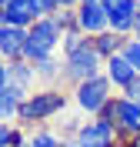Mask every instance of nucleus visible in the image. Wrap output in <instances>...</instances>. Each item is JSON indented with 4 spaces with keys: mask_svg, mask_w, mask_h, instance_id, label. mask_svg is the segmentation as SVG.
Segmentation results:
<instances>
[{
    "mask_svg": "<svg viewBox=\"0 0 140 147\" xmlns=\"http://www.w3.org/2000/svg\"><path fill=\"white\" fill-rule=\"evenodd\" d=\"M77 30L87 37H97L103 30H110V13L103 3H80L77 7Z\"/></svg>",
    "mask_w": 140,
    "mask_h": 147,
    "instance_id": "8",
    "label": "nucleus"
},
{
    "mask_svg": "<svg viewBox=\"0 0 140 147\" xmlns=\"http://www.w3.org/2000/svg\"><path fill=\"white\" fill-rule=\"evenodd\" d=\"M127 147H140V134H130V140H127Z\"/></svg>",
    "mask_w": 140,
    "mask_h": 147,
    "instance_id": "21",
    "label": "nucleus"
},
{
    "mask_svg": "<svg viewBox=\"0 0 140 147\" xmlns=\"http://www.w3.org/2000/svg\"><path fill=\"white\" fill-rule=\"evenodd\" d=\"M107 77H110V84H117V87H130V84L137 80V70H133V64L123 54H113L110 60H107Z\"/></svg>",
    "mask_w": 140,
    "mask_h": 147,
    "instance_id": "11",
    "label": "nucleus"
},
{
    "mask_svg": "<svg viewBox=\"0 0 140 147\" xmlns=\"http://www.w3.org/2000/svg\"><path fill=\"white\" fill-rule=\"evenodd\" d=\"M37 67V77H54L57 74V60L54 57H47V60H40V64H33Z\"/></svg>",
    "mask_w": 140,
    "mask_h": 147,
    "instance_id": "17",
    "label": "nucleus"
},
{
    "mask_svg": "<svg viewBox=\"0 0 140 147\" xmlns=\"http://www.w3.org/2000/svg\"><path fill=\"white\" fill-rule=\"evenodd\" d=\"M80 3H100V0H80Z\"/></svg>",
    "mask_w": 140,
    "mask_h": 147,
    "instance_id": "24",
    "label": "nucleus"
},
{
    "mask_svg": "<svg viewBox=\"0 0 140 147\" xmlns=\"http://www.w3.org/2000/svg\"><path fill=\"white\" fill-rule=\"evenodd\" d=\"M137 13H140V0H123L117 10H110V30L113 34H133L137 27Z\"/></svg>",
    "mask_w": 140,
    "mask_h": 147,
    "instance_id": "10",
    "label": "nucleus"
},
{
    "mask_svg": "<svg viewBox=\"0 0 140 147\" xmlns=\"http://www.w3.org/2000/svg\"><path fill=\"white\" fill-rule=\"evenodd\" d=\"M30 147H64V140L50 134V130H37L33 137H30Z\"/></svg>",
    "mask_w": 140,
    "mask_h": 147,
    "instance_id": "15",
    "label": "nucleus"
},
{
    "mask_svg": "<svg viewBox=\"0 0 140 147\" xmlns=\"http://www.w3.org/2000/svg\"><path fill=\"white\" fill-rule=\"evenodd\" d=\"M33 80H37V67H30V60H7L0 67V90H13L23 100L30 97Z\"/></svg>",
    "mask_w": 140,
    "mask_h": 147,
    "instance_id": "3",
    "label": "nucleus"
},
{
    "mask_svg": "<svg viewBox=\"0 0 140 147\" xmlns=\"http://www.w3.org/2000/svg\"><path fill=\"white\" fill-rule=\"evenodd\" d=\"M100 64H103V57L97 54V47L87 40L84 47H77L74 54H67V60H64V74L70 77V80L84 84V80L100 77Z\"/></svg>",
    "mask_w": 140,
    "mask_h": 147,
    "instance_id": "2",
    "label": "nucleus"
},
{
    "mask_svg": "<svg viewBox=\"0 0 140 147\" xmlns=\"http://www.w3.org/2000/svg\"><path fill=\"white\" fill-rule=\"evenodd\" d=\"M133 40H140V13H137V27H133Z\"/></svg>",
    "mask_w": 140,
    "mask_h": 147,
    "instance_id": "22",
    "label": "nucleus"
},
{
    "mask_svg": "<svg viewBox=\"0 0 140 147\" xmlns=\"http://www.w3.org/2000/svg\"><path fill=\"white\" fill-rule=\"evenodd\" d=\"M100 3H103V7H107V13H110V10H117V7H120L123 0H100Z\"/></svg>",
    "mask_w": 140,
    "mask_h": 147,
    "instance_id": "20",
    "label": "nucleus"
},
{
    "mask_svg": "<svg viewBox=\"0 0 140 147\" xmlns=\"http://www.w3.org/2000/svg\"><path fill=\"white\" fill-rule=\"evenodd\" d=\"M37 17H57L60 13V7H57V0H23Z\"/></svg>",
    "mask_w": 140,
    "mask_h": 147,
    "instance_id": "14",
    "label": "nucleus"
},
{
    "mask_svg": "<svg viewBox=\"0 0 140 147\" xmlns=\"http://www.w3.org/2000/svg\"><path fill=\"white\" fill-rule=\"evenodd\" d=\"M64 147H84L80 140H64Z\"/></svg>",
    "mask_w": 140,
    "mask_h": 147,
    "instance_id": "23",
    "label": "nucleus"
},
{
    "mask_svg": "<svg viewBox=\"0 0 140 147\" xmlns=\"http://www.w3.org/2000/svg\"><path fill=\"white\" fill-rule=\"evenodd\" d=\"M0 17H3V24H10V27H27V30H30V27H33V24L40 20L37 13L27 7V3H23V0H13V3H7Z\"/></svg>",
    "mask_w": 140,
    "mask_h": 147,
    "instance_id": "12",
    "label": "nucleus"
},
{
    "mask_svg": "<svg viewBox=\"0 0 140 147\" xmlns=\"http://www.w3.org/2000/svg\"><path fill=\"white\" fill-rule=\"evenodd\" d=\"M57 7H60V10H77L80 0H57Z\"/></svg>",
    "mask_w": 140,
    "mask_h": 147,
    "instance_id": "19",
    "label": "nucleus"
},
{
    "mask_svg": "<svg viewBox=\"0 0 140 147\" xmlns=\"http://www.w3.org/2000/svg\"><path fill=\"white\" fill-rule=\"evenodd\" d=\"M97 117L110 120V124H117L120 130H127V134H140V104L137 100H127V97H113L107 107L97 114Z\"/></svg>",
    "mask_w": 140,
    "mask_h": 147,
    "instance_id": "6",
    "label": "nucleus"
},
{
    "mask_svg": "<svg viewBox=\"0 0 140 147\" xmlns=\"http://www.w3.org/2000/svg\"><path fill=\"white\" fill-rule=\"evenodd\" d=\"M67 97L60 90H40V94H30L27 100L20 104V120H47L54 117L57 110H64Z\"/></svg>",
    "mask_w": 140,
    "mask_h": 147,
    "instance_id": "5",
    "label": "nucleus"
},
{
    "mask_svg": "<svg viewBox=\"0 0 140 147\" xmlns=\"http://www.w3.org/2000/svg\"><path fill=\"white\" fill-rule=\"evenodd\" d=\"M127 40H130V37H123V34H113V30H103V34H97L90 40L93 47H97V54L103 57V60H110L113 54H120L123 47H127Z\"/></svg>",
    "mask_w": 140,
    "mask_h": 147,
    "instance_id": "13",
    "label": "nucleus"
},
{
    "mask_svg": "<svg viewBox=\"0 0 140 147\" xmlns=\"http://www.w3.org/2000/svg\"><path fill=\"white\" fill-rule=\"evenodd\" d=\"M23 47H27V27H10V24L0 27V54H3V60H20Z\"/></svg>",
    "mask_w": 140,
    "mask_h": 147,
    "instance_id": "9",
    "label": "nucleus"
},
{
    "mask_svg": "<svg viewBox=\"0 0 140 147\" xmlns=\"http://www.w3.org/2000/svg\"><path fill=\"white\" fill-rule=\"evenodd\" d=\"M110 100H113V97H110V77H107V74L77 84V107L87 110V114H100Z\"/></svg>",
    "mask_w": 140,
    "mask_h": 147,
    "instance_id": "4",
    "label": "nucleus"
},
{
    "mask_svg": "<svg viewBox=\"0 0 140 147\" xmlns=\"http://www.w3.org/2000/svg\"><path fill=\"white\" fill-rule=\"evenodd\" d=\"M120 54L127 57V60H130V64H133V70L140 74V40H133V37H130V40H127V47H123Z\"/></svg>",
    "mask_w": 140,
    "mask_h": 147,
    "instance_id": "16",
    "label": "nucleus"
},
{
    "mask_svg": "<svg viewBox=\"0 0 140 147\" xmlns=\"http://www.w3.org/2000/svg\"><path fill=\"white\" fill-rule=\"evenodd\" d=\"M123 97H127V100H137V104H140V74H137V80H133L130 87H123Z\"/></svg>",
    "mask_w": 140,
    "mask_h": 147,
    "instance_id": "18",
    "label": "nucleus"
},
{
    "mask_svg": "<svg viewBox=\"0 0 140 147\" xmlns=\"http://www.w3.org/2000/svg\"><path fill=\"white\" fill-rule=\"evenodd\" d=\"M64 24L57 17H40L33 27L27 30V47H23V57L20 60H30V64H40L57 50V44H64Z\"/></svg>",
    "mask_w": 140,
    "mask_h": 147,
    "instance_id": "1",
    "label": "nucleus"
},
{
    "mask_svg": "<svg viewBox=\"0 0 140 147\" xmlns=\"http://www.w3.org/2000/svg\"><path fill=\"white\" fill-rule=\"evenodd\" d=\"M117 124H110V120H87L84 127H77V140L84 147H117Z\"/></svg>",
    "mask_w": 140,
    "mask_h": 147,
    "instance_id": "7",
    "label": "nucleus"
}]
</instances>
